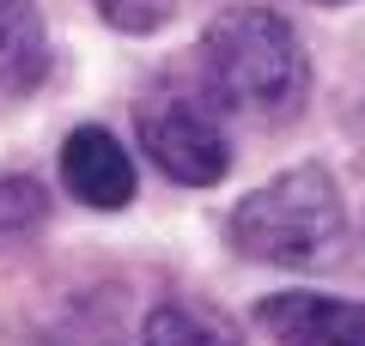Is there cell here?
I'll use <instances>...</instances> for the list:
<instances>
[{
    "instance_id": "obj_9",
    "label": "cell",
    "mask_w": 365,
    "mask_h": 346,
    "mask_svg": "<svg viewBox=\"0 0 365 346\" xmlns=\"http://www.w3.org/2000/svg\"><path fill=\"white\" fill-rule=\"evenodd\" d=\"M98 13H104L116 31H158L170 13H177V0H98Z\"/></svg>"
},
{
    "instance_id": "obj_2",
    "label": "cell",
    "mask_w": 365,
    "mask_h": 346,
    "mask_svg": "<svg viewBox=\"0 0 365 346\" xmlns=\"http://www.w3.org/2000/svg\"><path fill=\"white\" fill-rule=\"evenodd\" d=\"M237 256L268 261V268H329L347 243V213L329 182V170L299 164L287 177H274L268 189L244 194L225 219Z\"/></svg>"
},
{
    "instance_id": "obj_10",
    "label": "cell",
    "mask_w": 365,
    "mask_h": 346,
    "mask_svg": "<svg viewBox=\"0 0 365 346\" xmlns=\"http://www.w3.org/2000/svg\"><path fill=\"white\" fill-rule=\"evenodd\" d=\"M323 6H335V0H323Z\"/></svg>"
},
{
    "instance_id": "obj_1",
    "label": "cell",
    "mask_w": 365,
    "mask_h": 346,
    "mask_svg": "<svg viewBox=\"0 0 365 346\" xmlns=\"http://www.w3.org/2000/svg\"><path fill=\"white\" fill-rule=\"evenodd\" d=\"M201 85L244 122H287L311 98V61L280 13L232 6L201 37Z\"/></svg>"
},
{
    "instance_id": "obj_7",
    "label": "cell",
    "mask_w": 365,
    "mask_h": 346,
    "mask_svg": "<svg viewBox=\"0 0 365 346\" xmlns=\"http://www.w3.org/2000/svg\"><path fill=\"white\" fill-rule=\"evenodd\" d=\"M140 346H237V340H232L225 322L201 316V310H182V304H165V310L146 316Z\"/></svg>"
},
{
    "instance_id": "obj_5",
    "label": "cell",
    "mask_w": 365,
    "mask_h": 346,
    "mask_svg": "<svg viewBox=\"0 0 365 346\" xmlns=\"http://www.w3.org/2000/svg\"><path fill=\"white\" fill-rule=\"evenodd\" d=\"M61 189L79 206H98V213H116L134 201V158L116 146V134L104 128H73L61 146Z\"/></svg>"
},
{
    "instance_id": "obj_8",
    "label": "cell",
    "mask_w": 365,
    "mask_h": 346,
    "mask_svg": "<svg viewBox=\"0 0 365 346\" xmlns=\"http://www.w3.org/2000/svg\"><path fill=\"white\" fill-rule=\"evenodd\" d=\"M43 219H49V194H43V182H31V177H0V243L31 237Z\"/></svg>"
},
{
    "instance_id": "obj_4",
    "label": "cell",
    "mask_w": 365,
    "mask_h": 346,
    "mask_svg": "<svg viewBox=\"0 0 365 346\" xmlns=\"http://www.w3.org/2000/svg\"><path fill=\"white\" fill-rule=\"evenodd\" d=\"M256 328L280 346H365V304L317 292H274L256 304Z\"/></svg>"
},
{
    "instance_id": "obj_6",
    "label": "cell",
    "mask_w": 365,
    "mask_h": 346,
    "mask_svg": "<svg viewBox=\"0 0 365 346\" xmlns=\"http://www.w3.org/2000/svg\"><path fill=\"white\" fill-rule=\"evenodd\" d=\"M49 73V31L37 0H0V91H37Z\"/></svg>"
},
{
    "instance_id": "obj_3",
    "label": "cell",
    "mask_w": 365,
    "mask_h": 346,
    "mask_svg": "<svg viewBox=\"0 0 365 346\" xmlns=\"http://www.w3.org/2000/svg\"><path fill=\"white\" fill-rule=\"evenodd\" d=\"M134 128H140L146 158L182 189H207L232 170V146H225L220 122L207 115V103H195V91L170 85V79H158L134 103Z\"/></svg>"
}]
</instances>
